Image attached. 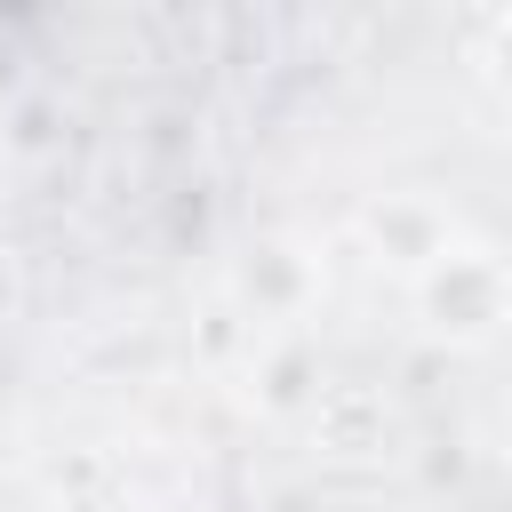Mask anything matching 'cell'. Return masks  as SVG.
I'll return each instance as SVG.
<instances>
[{"label":"cell","instance_id":"6da1fadb","mask_svg":"<svg viewBox=\"0 0 512 512\" xmlns=\"http://www.w3.org/2000/svg\"><path fill=\"white\" fill-rule=\"evenodd\" d=\"M400 296H408L416 328L448 352H488L512 336V256L480 232H464L448 256H432Z\"/></svg>","mask_w":512,"mask_h":512},{"label":"cell","instance_id":"52a82bcc","mask_svg":"<svg viewBox=\"0 0 512 512\" xmlns=\"http://www.w3.org/2000/svg\"><path fill=\"white\" fill-rule=\"evenodd\" d=\"M496 464L512 472V384H504V408H496Z\"/></svg>","mask_w":512,"mask_h":512},{"label":"cell","instance_id":"3957f363","mask_svg":"<svg viewBox=\"0 0 512 512\" xmlns=\"http://www.w3.org/2000/svg\"><path fill=\"white\" fill-rule=\"evenodd\" d=\"M352 240H360V256H368L376 272H392V280L408 288L432 256H448V248L464 240V216H456L440 192L400 184V192H368V200L352 208Z\"/></svg>","mask_w":512,"mask_h":512},{"label":"cell","instance_id":"277c9868","mask_svg":"<svg viewBox=\"0 0 512 512\" xmlns=\"http://www.w3.org/2000/svg\"><path fill=\"white\" fill-rule=\"evenodd\" d=\"M320 392H328V376H320V352L304 328L296 336H248V400L264 416H312Z\"/></svg>","mask_w":512,"mask_h":512},{"label":"cell","instance_id":"5b68a950","mask_svg":"<svg viewBox=\"0 0 512 512\" xmlns=\"http://www.w3.org/2000/svg\"><path fill=\"white\" fill-rule=\"evenodd\" d=\"M304 424H312V440H320L328 456H376L384 432H392V408H384L376 392H360V384H328Z\"/></svg>","mask_w":512,"mask_h":512},{"label":"cell","instance_id":"7a4b0ae2","mask_svg":"<svg viewBox=\"0 0 512 512\" xmlns=\"http://www.w3.org/2000/svg\"><path fill=\"white\" fill-rule=\"evenodd\" d=\"M320 288H328V264H320V240L304 232H264L224 272V304L240 312L248 336H296L320 312Z\"/></svg>","mask_w":512,"mask_h":512},{"label":"cell","instance_id":"8992f818","mask_svg":"<svg viewBox=\"0 0 512 512\" xmlns=\"http://www.w3.org/2000/svg\"><path fill=\"white\" fill-rule=\"evenodd\" d=\"M472 72H480V88L512 112V8L480 16V32H472Z\"/></svg>","mask_w":512,"mask_h":512}]
</instances>
